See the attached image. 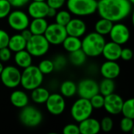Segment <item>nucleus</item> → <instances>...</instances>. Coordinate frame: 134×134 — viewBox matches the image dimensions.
Masks as SVG:
<instances>
[{"label": "nucleus", "mask_w": 134, "mask_h": 134, "mask_svg": "<svg viewBox=\"0 0 134 134\" xmlns=\"http://www.w3.org/2000/svg\"><path fill=\"white\" fill-rule=\"evenodd\" d=\"M13 7L21 8L27 4H29L31 0H8Z\"/></svg>", "instance_id": "obj_43"}, {"label": "nucleus", "mask_w": 134, "mask_h": 134, "mask_svg": "<svg viewBox=\"0 0 134 134\" xmlns=\"http://www.w3.org/2000/svg\"><path fill=\"white\" fill-rule=\"evenodd\" d=\"M11 104L17 108H23L28 104L29 98L27 94L23 90H14L10 94L9 97Z\"/></svg>", "instance_id": "obj_20"}, {"label": "nucleus", "mask_w": 134, "mask_h": 134, "mask_svg": "<svg viewBox=\"0 0 134 134\" xmlns=\"http://www.w3.org/2000/svg\"><path fill=\"white\" fill-rule=\"evenodd\" d=\"M20 34L22 35V36H23L27 41L33 35V34L31 33V31H30L29 28H26V29L23 30L22 31H20Z\"/></svg>", "instance_id": "obj_44"}, {"label": "nucleus", "mask_w": 134, "mask_h": 134, "mask_svg": "<svg viewBox=\"0 0 134 134\" xmlns=\"http://www.w3.org/2000/svg\"><path fill=\"white\" fill-rule=\"evenodd\" d=\"M100 72L104 78L115 79L119 76L121 68L115 60H106L101 64Z\"/></svg>", "instance_id": "obj_17"}, {"label": "nucleus", "mask_w": 134, "mask_h": 134, "mask_svg": "<svg viewBox=\"0 0 134 134\" xmlns=\"http://www.w3.org/2000/svg\"><path fill=\"white\" fill-rule=\"evenodd\" d=\"M132 23H133V25L134 27V9L133 11V13H132Z\"/></svg>", "instance_id": "obj_47"}, {"label": "nucleus", "mask_w": 134, "mask_h": 134, "mask_svg": "<svg viewBox=\"0 0 134 134\" xmlns=\"http://www.w3.org/2000/svg\"><path fill=\"white\" fill-rule=\"evenodd\" d=\"M68 58H69V61L71 63L72 65L75 67H80L83 65L86 61L87 55L82 49H79L78 50L70 53Z\"/></svg>", "instance_id": "obj_28"}, {"label": "nucleus", "mask_w": 134, "mask_h": 134, "mask_svg": "<svg viewBox=\"0 0 134 134\" xmlns=\"http://www.w3.org/2000/svg\"><path fill=\"white\" fill-rule=\"evenodd\" d=\"M122 49V48L121 45L111 41L105 43L102 55L106 59V60L117 61L121 57Z\"/></svg>", "instance_id": "obj_18"}, {"label": "nucleus", "mask_w": 134, "mask_h": 134, "mask_svg": "<svg viewBox=\"0 0 134 134\" xmlns=\"http://www.w3.org/2000/svg\"><path fill=\"white\" fill-rule=\"evenodd\" d=\"M106 41L104 35L93 31L85 35L82 40V49L87 57H96L102 54Z\"/></svg>", "instance_id": "obj_2"}, {"label": "nucleus", "mask_w": 134, "mask_h": 134, "mask_svg": "<svg viewBox=\"0 0 134 134\" xmlns=\"http://www.w3.org/2000/svg\"><path fill=\"white\" fill-rule=\"evenodd\" d=\"M12 57V51L7 46L0 49V60L2 62H7L11 59Z\"/></svg>", "instance_id": "obj_39"}, {"label": "nucleus", "mask_w": 134, "mask_h": 134, "mask_svg": "<svg viewBox=\"0 0 134 134\" xmlns=\"http://www.w3.org/2000/svg\"><path fill=\"white\" fill-rule=\"evenodd\" d=\"M131 133H133V134H134V126H133V130H132Z\"/></svg>", "instance_id": "obj_49"}, {"label": "nucleus", "mask_w": 134, "mask_h": 134, "mask_svg": "<svg viewBox=\"0 0 134 134\" xmlns=\"http://www.w3.org/2000/svg\"><path fill=\"white\" fill-rule=\"evenodd\" d=\"M7 22L9 26L16 31H22L28 28L30 24L29 15L20 9L13 10L7 16Z\"/></svg>", "instance_id": "obj_9"}, {"label": "nucleus", "mask_w": 134, "mask_h": 134, "mask_svg": "<svg viewBox=\"0 0 134 134\" xmlns=\"http://www.w3.org/2000/svg\"><path fill=\"white\" fill-rule=\"evenodd\" d=\"M3 69H4V66H3L2 61L0 60V75H1V73H2V71H3Z\"/></svg>", "instance_id": "obj_46"}, {"label": "nucleus", "mask_w": 134, "mask_h": 134, "mask_svg": "<svg viewBox=\"0 0 134 134\" xmlns=\"http://www.w3.org/2000/svg\"><path fill=\"white\" fill-rule=\"evenodd\" d=\"M9 38L10 36L5 30L0 29V49L8 46Z\"/></svg>", "instance_id": "obj_40"}, {"label": "nucleus", "mask_w": 134, "mask_h": 134, "mask_svg": "<svg viewBox=\"0 0 134 134\" xmlns=\"http://www.w3.org/2000/svg\"><path fill=\"white\" fill-rule=\"evenodd\" d=\"M132 11V3L129 0H100L97 13L100 17L115 23L126 18Z\"/></svg>", "instance_id": "obj_1"}, {"label": "nucleus", "mask_w": 134, "mask_h": 134, "mask_svg": "<svg viewBox=\"0 0 134 134\" xmlns=\"http://www.w3.org/2000/svg\"><path fill=\"white\" fill-rule=\"evenodd\" d=\"M77 93L79 97L90 100L94 95L99 93V84L92 79H84L77 85Z\"/></svg>", "instance_id": "obj_11"}, {"label": "nucleus", "mask_w": 134, "mask_h": 134, "mask_svg": "<svg viewBox=\"0 0 134 134\" xmlns=\"http://www.w3.org/2000/svg\"><path fill=\"white\" fill-rule=\"evenodd\" d=\"M93 111V108L90 100L82 97H79L76 100L71 108V115L72 119L78 122L91 117Z\"/></svg>", "instance_id": "obj_6"}, {"label": "nucleus", "mask_w": 134, "mask_h": 134, "mask_svg": "<svg viewBox=\"0 0 134 134\" xmlns=\"http://www.w3.org/2000/svg\"><path fill=\"white\" fill-rule=\"evenodd\" d=\"M134 52L130 48H124L122 49L121 53V59L125 61H130L133 59Z\"/></svg>", "instance_id": "obj_41"}, {"label": "nucleus", "mask_w": 134, "mask_h": 134, "mask_svg": "<svg viewBox=\"0 0 134 134\" xmlns=\"http://www.w3.org/2000/svg\"><path fill=\"white\" fill-rule=\"evenodd\" d=\"M44 35L50 45L57 46L63 43L68 36V33L65 26L60 25L55 22L48 25Z\"/></svg>", "instance_id": "obj_10"}, {"label": "nucleus", "mask_w": 134, "mask_h": 134, "mask_svg": "<svg viewBox=\"0 0 134 134\" xmlns=\"http://www.w3.org/2000/svg\"><path fill=\"white\" fill-rule=\"evenodd\" d=\"M32 1H46V0H32Z\"/></svg>", "instance_id": "obj_50"}, {"label": "nucleus", "mask_w": 134, "mask_h": 134, "mask_svg": "<svg viewBox=\"0 0 134 134\" xmlns=\"http://www.w3.org/2000/svg\"><path fill=\"white\" fill-rule=\"evenodd\" d=\"M20 122L27 127H36L42 122V112L34 106H28L21 108L19 115Z\"/></svg>", "instance_id": "obj_7"}, {"label": "nucleus", "mask_w": 134, "mask_h": 134, "mask_svg": "<svg viewBox=\"0 0 134 134\" xmlns=\"http://www.w3.org/2000/svg\"><path fill=\"white\" fill-rule=\"evenodd\" d=\"M71 18V13L68 10H60L55 16V21L60 25L66 26Z\"/></svg>", "instance_id": "obj_31"}, {"label": "nucleus", "mask_w": 134, "mask_h": 134, "mask_svg": "<svg viewBox=\"0 0 134 134\" xmlns=\"http://www.w3.org/2000/svg\"><path fill=\"white\" fill-rule=\"evenodd\" d=\"M27 40L22 36L21 34H16L9 38L8 47L12 52L16 53L18 51L26 49Z\"/></svg>", "instance_id": "obj_22"}, {"label": "nucleus", "mask_w": 134, "mask_h": 134, "mask_svg": "<svg viewBox=\"0 0 134 134\" xmlns=\"http://www.w3.org/2000/svg\"><path fill=\"white\" fill-rule=\"evenodd\" d=\"M32 57L31 53L25 49L15 53L14 61L18 67L24 69L32 64Z\"/></svg>", "instance_id": "obj_21"}, {"label": "nucleus", "mask_w": 134, "mask_h": 134, "mask_svg": "<svg viewBox=\"0 0 134 134\" xmlns=\"http://www.w3.org/2000/svg\"><path fill=\"white\" fill-rule=\"evenodd\" d=\"M115 89V84L114 79L104 78L99 83V92L103 96H108L114 93Z\"/></svg>", "instance_id": "obj_29"}, {"label": "nucleus", "mask_w": 134, "mask_h": 134, "mask_svg": "<svg viewBox=\"0 0 134 134\" xmlns=\"http://www.w3.org/2000/svg\"><path fill=\"white\" fill-rule=\"evenodd\" d=\"M49 24L45 18H34L29 24L28 28L33 35H44Z\"/></svg>", "instance_id": "obj_23"}, {"label": "nucleus", "mask_w": 134, "mask_h": 134, "mask_svg": "<svg viewBox=\"0 0 134 134\" xmlns=\"http://www.w3.org/2000/svg\"><path fill=\"white\" fill-rule=\"evenodd\" d=\"M77 89L78 86L75 82L71 80H66L61 83L60 86V92L64 97L70 98L77 93Z\"/></svg>", "instance_id": "obj_27"}, {"label": "nucleus", "mask_w": 134, "mask_h": 134, "mask_svg": "<svg viewBox=\"0 0 134 134\" xmlns=\"http://www.w3.org/2000/svg\"><path fill=\"white\" fill-rule=\"evenodd\" d=\"M65 27L68 35L79 38L83 36L86 31V24L80 18H71Z\"/></svg>", "instance_id": "obj_16"}, {"label": "nucleus", "mask_w": 134, "mask_h": 134, "mask_svg": "<svg viewBox=\"0 0 134 134\" xmlns=\"http://www.w3.org/2000/svg\"><path fill=\"white\" fill-rule=\"evenodd\" d=\"M49 6L46 1H32L29 2L27 7V14L32 19L46 18L47 16Z\"/></svg>", "instance_id": "obj_15"}, {"label": "nucleus", "mask_w": 134, "mask_h": 134, "mask_svg": "<svg viewBox=\"0 0 134 134\" xmlns=\"http://www.w3.org/2000/svg\"><path fill=\"white\" fill-rule=\"evenodd\" d=\"M62 45L67 52L71 53L73 51L82 49V40L79 37L68 35L63 42Z\"/></svg>", "instance_id": "obj_25"}, {"label": "nucleus", "mask_w": 134, "mask_h": 134, "mask_svg": "<svg viewBox=\"0 0 134 134\" xmlns=\"http://www.w3.org/2000/svg\"><path fill=\"white\" fill-rule=\"evenodd\" d=\"M110 38L112 42H115L119 45L126 44L130 38V31L129 27L120 22H115L109 33Z\"/></svg>", "instance_id": "obj_12"}, {"label": "nucleus", "mask_w": 134, "mask_h": 134, "mask_svg": "<svg viewBox=\"0 0 134 134\" xmlns=\"http://www.w3.org/2000/svg\"><path fill=\"white\" fill-rule=\"evenodd\" d=\"M38 68H39V70L43 75H49L51 74L53 71H55L53 60L49 59H45L41 60L38 65Z\"/></svg>", "instance_id": "obj_32"}, {"label": "nucleus", "mask_w": 134, "mask_h": 134, "mask_svg": "<svg viewBox=\"0 0 134 134\" xmlns=\"http://www.w3.org/2000/svg\"><path fill=\"white\" fill-rule=\"evenodd\" d=\"M134 126V120L128 118V117H123L120 121V129L122 131L125 133H130L132 131L133 127Z\"/></svg>", "instance_id": "obj_35"}, {"label": "nucleus", "mask_w": 134, "mask_h": 134, "mask_svg": "<svg viewBox=\"0 0 134 134\" xmlns=\"http://www.w3.org/2000/svg\"><path fill=\"white\" fill-rule=\"evenodd\" d=\"M49 95H50L49 91L47 89L42 87L40 86L31 90V98L33 102L38 104H46Z\"/></svg>", "instance_id": "obj_24"}, {"label": "nucleus", "mask_w": 134, "mask_h": 134, "mask_svg": "<svg viewBox=\"0 0 134 134\" xmlns=\"http://www.w3.org/2000/svg\"><path fill=\"white\" fill-rule=\"evenodd\" d=\"M53 62L54 64L55 71H61L66 67L68 60H67V58L64 55L59 54V55H57L53 58Z\"/></svg>", "instance_id": "obj_34"}, {"label": "nucleus", "mask_w": 134, "mask_h": 134, "mask_svg": "<svg viewBox=\"0 0 134 134\" xmlns=\"http://www.w3.org/2000/svg\"><path fill=\"white\" fill-rule=\"evenodd\" d=\"M57 13V9H54V8H52V7H49V10H48V13H47V16L48 17H55Z\"/></svg>", "instance_id": "obj_45"}, {"label": "nucleus", "mask_w": 134, "mask_h": 134, "mask_svg": "<svg viewBox=\"0 0 134 134\" xmlns=\"http://www.w3.org/2000/svg\"><path fill=\"white\" fill-rule=\"evenodd\" d=\"M100 122L101 130H103L104 132L108 133V132L111 131L114 127V122L111 117L106 116V117L103 118Z\"/></svg>", "instance_id": "obj_37"}, {"label": "nucleus", "mask_w": 134, "mask_h": 134, "mask_svg": "<svg viewBox=\"0 0 134 134\" xmlns=\"http://www.w3.org/2000/svg\"><path fill=\"white\" fill-rule=\"evenodd\" d=\"M122 114L123 116L130 118L134 120V97L124 101Z\"/></svg>", "instance_id": "obj_30"}, {"label": "nucleus", "mask_w": 134, "mask_h": 134, "mask_svg": "<svg viewBox=\"0 0 134 134\" xmlns=\"http://www.w3.org/2000/svg\"><path fill=\"white\" fill-rule=\"evenodd\" d=\"M90 103L93 108V109H100L104 108V96L101 93H97L94 95L92 98H90Z\"/></svg>", "instance_id": "obj_36"}, {"label": "nucleus", "mask_w": 134, "mask_h": 134, "mask_svg": "<svg viewBox=\"0 0 134 134\" xmlns=\"http://www.w3.org/2000/svg\"><path fill=\"white\" fill-rule=\"evenodd\" d=\"M49 46L50 43L44 35H33L27 41L26 49L32 57H40L48 53Z\"/></svg>", "instance_id": "obj_5"}, {"label": "nucleus", "mask_w": 134, "mask_h": 134, "mask_svg": "<svg viewBox=\"0 0 134 134\" xmlns=\"http://www.w3.org/2000/svg\"><path fill=\"white\" fill-rule=\"evenodd\" d=\"M133 60H134V54H133Z\"/></svg>", "instance_id": "obj_51"}, {"label": "nucleus", "mask_w": 134, "mask_h": 134, "mask_svg": "<svg viewBox=\"0 0 134 134\" xmlns=\"http://www.w3.org/2000/svg\"><path fill=\"white\" fill-rule=\"evenodd\" d=\"M63 133L64 134H79V127L76 124H68L66 125L63 129Z\"/></svg>", "instance_id": "obj_38"}, {"label": "nucleus", "mask_w": 134, "mask_h": 134, "mask_svg": "<svg viewBox=\"0 0 134 134\" xmlns=\"http://www.w3.org/2000/svg\"><path fill=\"white\" fill-rule=\"evenodd\" d=\"M66 2L67 0H46L48 5L56 9H60L66 3Z\"/></svg>", "instance_id": "obj_42"}, {"label": "nucleus", "mask_w": 134, "mask_h": 134, "mask_svg": "<svg viewBox=\"0 0 134 134\" xmlns=\"http://www.w3.org/2000/svg\"><path fill=\"white\" fill-rule=\"evenodd\" d=\"M131 3H132V5H134V0H129Z\"/></svg>", "instance_id": "obj_48"}, {"label": "nucleus", "mask_w": 134, "mask_h": 134, "mask_svg": "<svg viewBox=\"0 0 134 134\" xmlns=\"http://www.w3.org/2000/svg\"><path fill=\"white\" fill-rule=\"evenodd\" d=\"M79 123L81 134H97L101 130L100 122L94 118H87Z\"/></svg>", "instance_id": "obj_19"}, {"label": "nucleus", "mask_w": 134, "mask_h": 134, "mask_svg": "<svg viewBox=\"0 0 134 134\" xmlns=\"http://www.w3.org/2000/svg\"><path fill=\"white\" fill-rule=\"evenodd\" d=\"M12 7L8 0H0V19L7 17L12 11Z\"/></svg>", "instance_id": "obj_33"}, {"label": "nucleus", "mask_w": 134, "mask_h": 134, "mask_svg": "<svg viewBox=\"0 0 134 134\" xmlns=\"http://www.w3.org/2000/svg\"><path fill=\"white\" fill-rule=\"evenodd\" d=\"M46 108L47 111L53 115H61L66 108L64 97L56 93L50 94L46 102Z\"/></svg>", "instance_id": "obj_13"}, {"label": "nucleus", "mask_w": 134, "mask_h": 134, "mask_svg": "<svg viewBox=\"0 0 134 134\" xmlns=\"http://www.w3.org/2000/svg\"><path fill=\"white\" fill-rule=\"evenodd\" d=\"M113 24H114V22L111 21L110 20L100 17V19H99L95 24V26H94L95 31L104 36L109 35L113 27Z\"/></svg>", "instance_id": "obj_26"}, {"label": "nucleus", "mask_w": 134, "mask_h": 134, "mask_svg": "<svg viewBox=\"0 0 134 134\" xmlns=\"http://www.w3.org/2000/svg\"><path fill=\"white\" fill-rule=\"evenodd\" d=\"M97 0H67L68 10L77 16H87L97 11Z\"/></svg>", "instance_id": "obj_3"}, {"label": "nucleus", "mask_w": 134, "mask_h": 134, "mask_svg": "<svg viewBox=\"0 0 134 134\" xmlns=\"http://www.w3.org/2000/svg\"><path fill=\"white\" fill-rule=\"evenodd\" d=\"M44 75L38 66L31 65L24 69L21 72L20 85L26 90H33L40 86L43 82Z\"/></svg>", "instance_id": "obj_4"}, {"label": "nucleus", "mask_w": 134, "mask_h": 134, "mask_svg": "<svg viewBox=\"0 0 134 134\" xmlns=\"http://www.w3.org/2000/svg\"><path fill=\"white\" fill-rule=\"evenodd\" d=\"M124 100L117 93H111L104 97V108L110 115H119L122 113Z\"/></svg>", "instance_id": "obj_14"}, {"label": "nucleus", "mask_w": 134, "mask_h": 134, "mask_svg": "<svg viewBox=\"0 0 134 134\" xmlns=\"http://www.w3.org/2000/svg\"><path fill=\"white\" fill-rule=\"evenodd\" d=\"M2 83L7 88L14 89L20 85L21 72L18 68L12 65L4 67L0 75Z\"/></svg>", "instance_id": "obj_8"}]
</instances>
